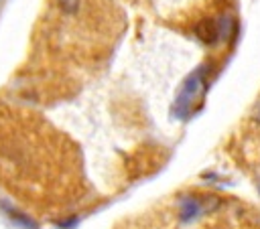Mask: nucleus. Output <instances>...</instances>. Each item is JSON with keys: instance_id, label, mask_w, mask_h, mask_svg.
Masks as SVG:
<instances>
[{"instance_id": "1", "label": "nucleus", "mask_w": 260, "mask_h": 229, "mask_svg": "<svg viewBox=\"0 0 260 229\" xmlns=\"http://www.w3.org/2000/svg\"><path fill=\"white\" fill-rule=\"evenodd\" d=\"M201 77H203V71L197 69L195 73H191V75L185 79V83H183V87H181V93H179V97H177V111H179L181 116H185V113L189 111L193 97H195L197 91L201 89Z\"/></svg>"}, {"instance_id": "2", "label": "nucleus", "mask_w": 260, "mask_h": 229, "mask_svg": "<svg viewBox=\"0 0 260 229\" xmlns=\"http://www.w3.org/2000/svg\"><path fill=\"white\" fill-rule=\"evenodd\" d=\"M246 126L250 130V134H260V95H258L256 103L250 109V116H248V124Z\"/></svg>"}, {"instance_id": "3", "label": "nucleus", "mask_w": 260, "mask_h": 229, "mask_svg": "<svg viewBox=\"0 0 260 229\" xmlns=\"http://www.w3.org/2000/svg\"><path fill=\"white\" fill-rule=\"evenodd\" d=\"M57 6L63 10V12H75L79 8V2L81 0H55Z\"/></svg>"}]
</instances>
